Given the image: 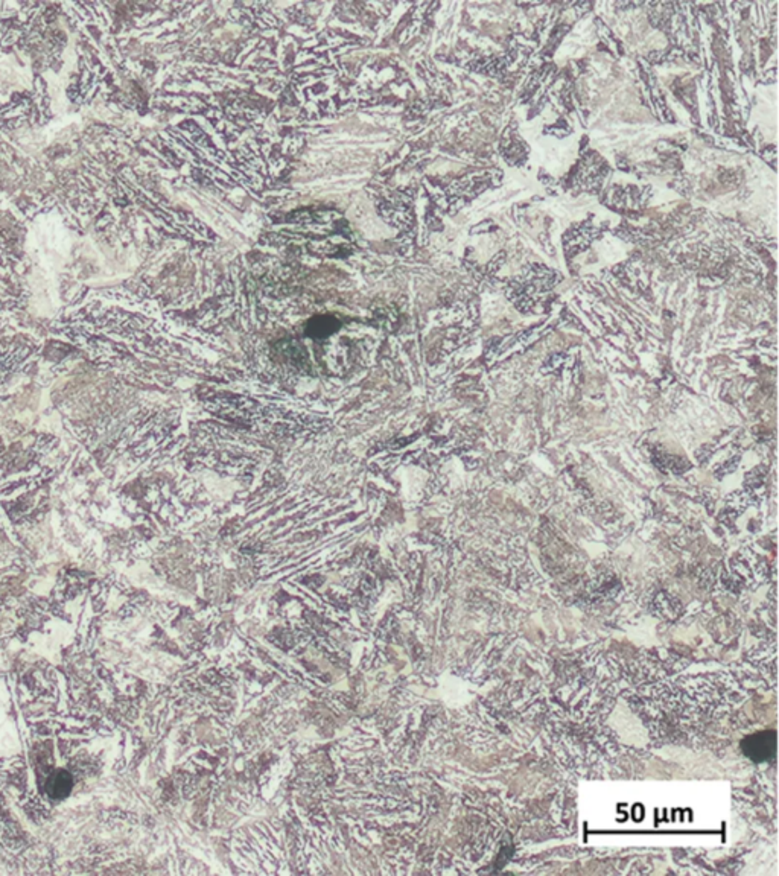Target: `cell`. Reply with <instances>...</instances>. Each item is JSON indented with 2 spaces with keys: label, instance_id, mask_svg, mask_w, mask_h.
Returning <instances> with one entry per match:
<instances>
[{
  "label": "cell",
  "instance_id": "1",
  "mask_svg": "<svg viewBox=\"0 0 779 876\" xmlns=\"http://www.w3.org/2000/svg\"><path fill=\"white\" fill-rule=\"evenodd\" d=\"M743 753L754 762H767L776 755V732L763 730L741 741Z\"/></svg>",
  "mask_w": 779,
  "mask_h": 876
},
{
  "label": "cell",
  "instance_id": "2",
  "mask_svg": "<svg viewBox=\"0 0 779 876\" xmlns=\"http://www.w3.org/2000/svg\"><path fill=\"white\" fill-rule=\"evenodd\" d=\"M70 790V778L63 771H58L57 775L50 780V792H52L54 796L61 797L67 795Z\"/></svg>",
  "mask_w": 779,
  "mask_h": 876
}]
</instances>
